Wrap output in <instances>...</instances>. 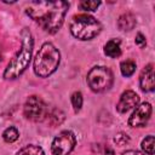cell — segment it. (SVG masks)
<instances>
[{"label": "cell", "instance_id": "cell-5", "mask_svg": "<svg viewBox=\"0 0 155 155\" xmlns=\"http://www.w3.org/2000/svg\"><path fill=\"white\" fill-rule=\"evenodd\" d=\"M113 82H114V75L108 67L96 65L87 74L88 87L96 93H102L110 90Z\"/></svg>", "mask_w": 155, "mask_h": 155}, {"label": "cell", "instance_id": "cell-8", "mask_svg": "<svg viewBox=\"0 0 155 155\" xmlns=\"http://www.w3.org/2000/svg\"><path fill=\"white\" fill-rule=\"evenodd\" d=\"M151 104L148 102H143L140 104H138L133 113L131 114L130 119H128V125L131 127H143L148 124L150 116H151Z\"/></svg>", "mask_w": 155, "mask_h": 155}, {"label": "cell", "instance_id": "cell-9", "mask_svg": "<svg viewBox=\"0 0 155 155\" xmlns=\"http://www.w3.org/2000/svg\"><path fill=\"white\" fill-rule=\"evenodd\" d=\"M138 104H139V96L134 91L127 90L122 92V94L120 96V99L116 104V110L120 114H125L131 109H134Z\"/></svg>", "mask_w": 155, "mask_h": 155}, {"label": "cell", "instance_id": "cell-11", "mask_svg": "<svg viewBox=\"0 0 155 155\" xmlns=\"http://www.w3.org/2000/svg\"><path fill=\"white\" fill-rule=\"evenodd\" d=\"M137 24V19L134 15L132 13H124L117 19V27L122 31H130L132 30Z\"/></svg>", "mask_w": 155, "mask_h": 155}, {"label": "cell", "instance_id": "cell-16", "mask_svg": "<svg viewBox=\"0 0 155 155\" xmlns=\"http://www.w3.org/2000/svg\"><path fill=\"white\" fill-rule=\"evenodd\" d=\"M18 137H19V132H18V130H17L16 127H13V126L7 127V128L2 132V139H4L6 143H13V142H16V140L18 139Z\"/></svg>", "mask_w": 155, "mask_h": 155}, {"label": "cell", "instance_id": "cell-20", "mask_svg": "<svg viewBox=\"0 0 155 155\" xmlns=\"http://www.w3.org/2000/svg\"><path fill=\"white\" fill-rule=\"evenodd\" d=\"M134 42H136V45H138L139 47H144L145 45H147V40H145V36L142 34V33H138L137 35H136V40H134Z\"/></svg>", "mask_w": 155, "mask_h": 155}, {"label": "cell", "instance_id": "cell-22", "mask_svg": "<svg viewBox=\"0 0 155 155\" xmlns=\"http://www.w3.org/2000/svg\"><path fill=\"white\" fill-rule=\"evenodd\" d=\"M121 155H144V154L140 153V151H138V150H126Z\"/></svg>", "mask_w": 155, "mask_h": 155}, {"label": "cell", "instance_id": "cell-13", "mask_svg": "<svg viewBox=\"0 0 155 155\" xmlns=\"http://www.w3.org/2000/svg\"><path fill=\"white\" fill-rule=\"evenodd\" d=\"M16 155H45V151L41 147L35 144H28L19 149V151Z\"/></svg>", "mask_w": 155, "mask_h": 155}, {"label": "cell", "instance_id": "cell-2", "mask_svg": "<svg viewBox=\"0 0 155 155\" xmlns=\"http://www.w3.org/2000/svg\"><path fill=\"white\" fill-rule=\"evenodd\" d=\"M34 48V39L28 28H23L21 31V47L16 56L10 61L4 70V79L15 80L21 76L28 68Z\"/></svg>", "mask_w": 155, "mask_h": 155}, {"label": "cell", "instance_id": "cell-7", "mask_svg": "<svg viewBox=\"0 0 155 155\" xmlns=\"http://www.w3.org/2000/svg\"><path fill=\"white\" fill-rule=\"evenodd\" d=\"M76 139L71 131H62L59 132L52 140L51 151L53 155H69L75 148Z\"/></svg>", "mask_w": 155, "mask_h": 155}, {"label": "cell", "instance_id": "cell-3", "mask_svg": "<svg viewBox=\"0 0 155 155\" xmlns=\"http://www.w3.org/2000/svg\"><path fill=\"white\" fill-rule=\"evenodd\" d=\"M59 62L61 53L58 48L52 42H45L41 45L34 58V73L39 78H48L57 70Z\"/></svg>", "mask_w": 155, "mask_h": 155}, {"label": "cell", "instance_id": "cell-19", "mask_svg": "<svg viewBox=\"0 0 155 155\" xmlns=\"http://www.w3.org/2000/svg\"><path fill=\"white\" fill-rule=\"evenodd\" d=\"M101 1H94V0H84L79 2V7L84 11H96L101 6Z\"/></svg>", "mask_w": 155, "mask_h": 155}, {"label": "cell", "instance_id": "cell-6", "mask_svg": "<svg viewBox=\"0 0 155 155\" xmlns=\"http://www.w3.org/2000/svg\"><path fill=\"white\" fill-rule=\"evenodd\" d=\"M23 113L28 120L34 122H40L46 120L48 114V108L39 96H30L24 103Z\"/></svg>", "mask_w": 155, "mask_h": 155}, {"label": "cell", "instance_id": "cell-18", "mask_svg": "<svg viewBox=\"0 0 155 155\" xmlns=\"http://www.w3.org/2000/svg\"><path fill=\"white\" fill-rule=\"evenodd\" d=\"M70 101H71V105H73V109L75 113L80 111V109L82 108V103H84V97H82V93L80 91H76L71 94L70 97Z\"/></svg>", "mask_w": 155, "mask_h": 155}, {"label": "cell", "instance_id": "cell-1", "mask_svg": "<svg viewBox=\"0 0 155 155\" xmlns=\"http://www.w3.org/2000/svg\"><path fill=\"white\" fill-rule=\"evenodd\" d=\"M68 8L67 1H31L25 12L46 33L56 34L64 23Z\"/></svg>", "mask_w": 155, "mask_h": 155}, {"label": "cell", "instance_id": "cell-10", "mask_svg": "<svg viewBox=\"0 0 155 155\" xmlns=\"http://www.w3.org/2000/svg\"><path fill=\"white\" fill-rule=\"evenodd\" d=\"M155 74H154V65L150 63L144 67L139 76V86L143 92H153L155 88Z\"/></svg>", "mask_w": 155, "mask_h": 155}, {"label": "cell", "instance_id": "cell-12", "mask_svg": "<svg viewBox=\"0 0 155 155\" xmlns=\"http://www.w3.org/2000/svg\"><path fill=\"white\" fill-rule=\"evenodd\" d=\"M104 54L110 57V58H117L121 54V46H120V40L111 39L107 41L104 45Z\"/></svg>", "mask_w": 155, "mask_h": 155}, {"label": "cell", "instance_id": "cell-4", "mask_svg": "<svg viewBox=\"0 0 155 155\" xmlns=\"http://www.w3.org/2000/svg\"><path fill=\"white\" fill-rule=\"evenodd\" d=\"M69 30L71 35L78 40L86 41V40H92L101 33L102 24L93 16L81 13L73 16L69 23Z\"/></svg>", "mask_w": 155, "mask_h": 155}, {"label": "cell", "instance_id": "cell-21", "mask_svg": "<svg viewBox=\"0 0 155 155\" xmlns=\"http://www.w3.org/2000/svg\"><path fill=\"white\" fill-rule=\"evenodd\" d=\"M114 140H115V143H116L117 145H124L125 143L128 142V137H127V134L120 133V134H117V136L114 138Z\"/></svg>", "mask_w": 155, "mask_h": 155}, {"label": "cell", "instance_id": "cell-17", "mask_svg": "<svg viewBox=\"0 0 155 155\" xmlns=\"http://www.w3.org/2000/svg\"><path fill=\"white\" fill-rule=\"evenodd\" d=\"M46 119L51 122V125H52V126H56V125H59V124L63 121V119H64V114H63L61 110L54 109V110H52L51 113L48 111V114H47V117H46Z\"/></svg>", "mask_w": 155, "mask_h": 155}, {"label": "cell", "instance_id": "cell-14", "mask_svg": "<svg viewBox=\"0 0 155 155\" xmlns=\"http://www.w3.org/2000/svg\"><path fill=\"white\" fill-rule=\"evenodd\" d=\"M136 68H137L136 62H133V61H131V59H126V61H122V62L120 63L121 74H122L124 76H126V78L132 76V75L134 74V71H136Z\"/></svg>", "mask_w": 155, "mask_h": 155}, {"label": "cell", "instance_id": "cell-15", "mask_svg": "<svg viewBox=\"0 0 155 155\" xmlns=\"http://www.w3.org/2000/svg\"><path fill=\"white\" fill-rule=\"evenodd\" d=\"M140 147H142V150L143 153H145L147 155H154V150H155V139H154V136H147L142 143H140Z\"/></svg>", "mask_w": 155, "mask_h": 155}]
</instances>
